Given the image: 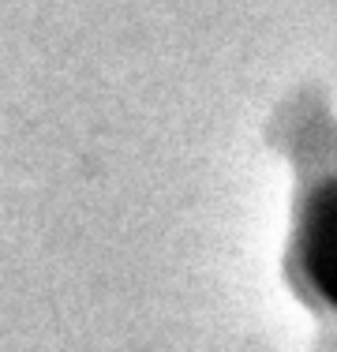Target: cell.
Masks as SVG:
<instances>
[{"label":"cell","mask_w":337,"mask_h":352,"mask_svg":"<svg viewBox=\"0 0 337 352\" xmlns=\"http://www.w3.org/2000/svg\"><path fill=\"white\" fill-rule=\"evenodd\" d=\"M303 270L326 304L337 307V184L315 195L303 221Z\"/></svg>","instance_id":"1"}]
</instances>
